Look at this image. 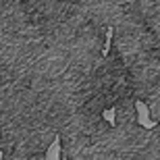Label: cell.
<instances>
[{
	"label": "cell",
	"mask_w": 160,
	"mask_h": 160,
	"mask_svg": "<svg viewBox=\"0 0 160 160\" xmlns=\"http://www.w3.org/2000/svg\"><path fill=\"white\" fill-rule=\"evenodd\" d=\"M146 108H148L152 121H154L156 125H160V88L146 100Z\"/></svg>",
	"instance_id": "obj_1"
}]
</instances>
